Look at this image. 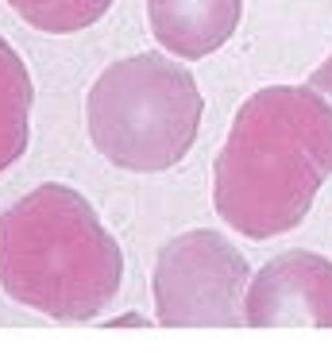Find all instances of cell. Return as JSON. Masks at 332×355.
<instances>
[{
  "label": "cell",
  "instance_id": "cell-1",
  "mask_svg": "<svg viewBox=\"0 0 332 355\" xmlns=\"http://www.w3.org/2000/svg\"><path fill=\"white\" fill-rule=\"evenodd\" d=\"M332 174V105L313 85H267L240 105L213 162L216 216L247 240L297 228Z\"/></svg>",
  "mask_w": 332,
  "mask_h": 355
},
{
  "label": "cell",
  "instance_id": "cell-3",
  "mask_svg": "<svg viewBox=\"0 0 332 355\" xmlns=\"http://www.w3.org/2000/svg\"><path fill=\"white\" fill-rule=\"evenodd\" d=\"M205 97L186 66L159 51L112 62L85 97V128L105 162L132 174L174 170L198 139Z\"/></svg>",
  "mask_w": 332,
  "mask_h": 355
},
{
  "label": "cell",
  "instance_id": "cell-6",
  "mask_svg": "<svg viewBox=\"0 0 332 355\" xmlns=\"http://www.w3.org/2000/svg\"><path fill=\"white\" fill-rule=\"evenodd\" d=\"M243 0H147L155 43L174 58L198 62L228 43L240 27Z\"/></svg>",
  "mask_w": 332,
  "mask_h": 355
},
{
  "label": "cell",
  "instance_id": "cell-8",
  "mask_svg": "<svg viewBox=\"0 0 332 355\" xmlns=\"http://www.w3.org/2000/svg\"><path fill=\"white\" fill-rule=\"evenodd\" d=\"M8 4L27 27L46 31V35L85 31L97 19H105V12L112 8V0H8Z\"/></svg>",
  "mask_w": 332,
  "mask_h": 355
},
{
  "label": "cell",
  "instance_id": "cell-5",
  "mask_svg": "<svg viewBox=\"0 0 332 355\" xmlns=\"http://www.w3.org/2000/svg\"><path fill=\"white\" fill-rule=\"evenodd\" d=\"M247 329H332V259L282 251L247 286Z\"/></svg>",
  "mask_w": 332,
  "mask_h": 355
},
{
  "label": "cell",
  "instance_id": "cell-2",
  "mask_svg": "<svg viewBox=\"0 0 332 355\" xmlns=\"http://www.w3.org/2000/svg\"><path fill=\"white\" fill-rule=\"evenodd\" d=\"M124 251L73 186L46 182L0 213V290L62 324L101 317L120 290Z\"/></svg>",
  "mask_w": 332,
  "mask_h": 355
},
{
  "label": "cell",
  "instance_id": "cell-7",
  "mask_svg": "<svg viewBox=\"0 0 332 355\" xmlns=\"http://www.w3.org/2000/svg\"><path fill=\"white\" fill-rule=\"evenodd\" d=\"M31 101L35 85L24 58L12 51L8 39H0V174L16 166L31 139Z\"/></svg>",
  "mask_w": 332,
  "mask_h": 355
},
{
  "label": "cell",
  "instance_id": "cell-9",
  "mask_svg": "<svg viewBox=\"0 0 332 355\" xmlns=\"http://www.w3.org/2000/svg\"><path fill=\"white\" fill-rule=\"evenodd\" d=\"M309 85H313L317 93H321V97H324V101H329V105H332V54H329V58H324L321 66H317L313 73H309Z\"/></svg>",
  "mask_w": 332,
  "mask_h": 355
},
{
  "label": "cell",
  "instance_id": "cell-4",
  "mask_svg": "<svg viewBox=\"0 0 332 355\" xmlns=\"http://www.w3.org/2000/svg\"><path fill=\"white\" fill-rule=\"evenodd\" d=\"M252 266L228 236L193 228L166 240L155 259V317L162 329H236L247 324Z\"/></svg>",
  "mask_w": 332,
  "mask_h": 355
}]
</instances>
